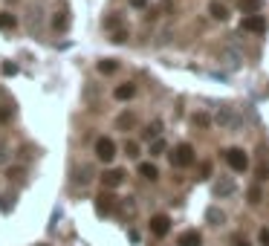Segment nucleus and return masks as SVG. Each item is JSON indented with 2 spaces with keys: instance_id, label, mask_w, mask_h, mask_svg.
<instances>
[{
  "instance_id": "nucleus-1",
  "label": "nucleus",
  "mask_w": 269,
  "mask_h": 246,
  "mask_svg": "<svg viewBox=\"0 0 269 246\" xmlns=\"http://www.w3.org/2000/svg\"><path fill=\"white\" fill-rule=\"evenodd\" d=\"M214 125H217V128H223V130H234L237 125H240V113H237L234 107L226 105V107H220V110L214 113Z\"/></svg>"
},
{
  "instance_id": "nucleus-2",
  "label": "nucleus",
  "mask_w": 269,
  "mask_h": 246,
  "mask_svg": "<svg viewBox=\"0 0 269 246\" xmlns=\"http://www.w3.org/2000/svg\"><path fill=\"white\" fill-rule=\"evenodd\" d=\"M171 165H174V168H188V165H194V148H191L188 142H180L174 151H171Z\"/></svg>"
},
{
  "instance_id": "nucleus-3",
  "label": "nucleus",
  "mask_w": 269,
  "mask_h": 246,
  "mask_svg": "<svg viewBox=\"0 0 269 246\" xmlns=\"http://www.w3.org/2000/svg\"><path fill=\"white\" fill-rule=\"evenodd\" d=\"M217 61H220V67H223V70H229V72H232V70H237V67L243 64V55H240V52H237L234 47H226V49H220Z\"/></svg>"
},
{
  "instance_id": "nucleus-4",
  "label": "nucleus",
  "mask_w": 269,
  "mask_h": 246,
  "mask_svg": "<svg viewBox=\"0 0 269 246\" xmlns=\"http://www.w3.org/2000/svg\"><path fill=\"white\" fill-rule=\"evenodd\" d=\"M240 32H255V35H260V32H266V15H246L243 24H240Z\"/></svg>"
},
{
  "instance_id": "nucleus-5",
  "label": "nucleus",
  "mask_w": 269,
  "mask_h": 246,
  "mask_svg": "<svg viewBox=\"0 0 269 246\" xmlns=\"http://www.w3.org/2000/svg\"><path fill=\"white\" fill-rule=\"evenodd\" d=\"M96 156H99L102 162H113V156H116V142L110 139V136L96 139Z\"/></svg>"
},
{
  "instance_id": "nucleus-6",
  "label": "nucleus",
  "mask_w": 269,
  "mask_h": 246,
  "mask_svg": "<svg viewBox=\"0 0 269 246\" xmlns=\"http://www.w3.org/2000/svg\"><path fill=\"white\" fill-rule=\"evenodd\" d=\"M226 162H229L232 171H246L249 168V156H246L243 148H229L226 151Z\"/></svg>"
},
{
  "instance_id": "nucleus-7",
  "label": "nucleus",
  "mask_w": 269,
  "mask_h": 246,
  "mask_svg": "<svg viewBox=\"0 0 269 246\" xmlns=\"http://www.w3.org/2000/svg\"><path fill=\"white\" fill-rule=\"evenodd\" d=\"M93 177H96L93 165H87V162L75 165V168H72V186H90V183H93Z\"/></svg>"
},
{
  "instance_id": "nucleus-8",
  "label": "nucleus",
  "mask_w": 269,
  "mask_h": 246,
  "mask_svg": "<svg viewBox=\"0 0 269 246\" xmlns=\"http://www.w3.org/2000/svg\"><path fill=\"white\" fill-rule=\"evenodd\" d=\"M151 232L156 237H165V234L171 232V217L168 214H153L151 217Z\"/></svg>"
},
{
  "instance_id": "nucleus-9",
  "label": "nucleus",
  "mask_w": 269,
  "mask_h": 246,
  "mask_svg": "<svg viewBox=\"0 0 269 246\" xmlns=\"http://www.w3.org/2000/svg\"><path fill=\"white\" fill-rule=\"evenodd\" d=\"M234 188H237V186H234L232 177H220V180L214 183V188H211V191H214V197H220V200H223V197H232Z\"/></svg>"
},
{
  "instance_id": "nucleus-10",
  "label": "nucleus",
  "mask_w": 269,
  "mask_h": 246,
  "mask_svg": "<svg viewBox=\"0 0 269 246\" xmlns=\"http://www.w3.org/2000/svg\"><path fill=\"white\" fill-rule=\"evenodd\" d=\"M122 183H125V171L122 168H110V171L102 174V186L105 188H119Z\"/></svg>"
},
{
  "instance_id": "nucleus-11",
  "label": "nucleus",
  "mask_w": 269,
  "mask_h": 246,
  "mask_svg": "<svg viewBox=\"0 0 269 246\" xmlns=\"http://www.w3.org/2000/svg\"><path fill=\"white\" fill-rule=\"evenodd\" d=\"M116 209V197H113V194H99V197H96V211H99V214H102V217H107V214H110V211Z\"/></svg>"
},
{
  "instance_id": "nucleus-12",
  "label": "nucleus",
  "mask_w": 269,
  "mask_h": 246,
  "mask_svg": "<svg viewBox=\"0 0 269 246\" xmlns=\"http://www.w3.org/2000/svg\"><path fill=\"white\" fill-rule=\"evenodd\" d=\"M200 243H203V234L197 229H188V232H183L176 237V246H200Z\"/></svg>"
},
{
  "instance_id": "nucleus-13",
  "label": "nucleus",
  "mask_w": 269,
  "mask_h": 246,
  "mask_svg": "<svg viewBox=\"0 0 269 246\" xmlns=\"http://www.w3.org/2000/svg\"><path fill=\"white\" fill-rule=\"evenodd\" d=\"M113 96H116L119 102H130V99H133V96H136V84H119L116 90H113Z\"/></svg>"
},
{
  "instance_id": "nucleus-14",
  "label": "nucleus",
  "mask_w": 269,
  "mask_h": 246,
  "mask_svg": "<svg viewBox=\"0 0 269 246\" xmlns=\"http://www.w3.org/2000/svg\"><path fill=\"white\" fill-rule=\"evenodd\" d=\"M237 6H240V12L243 15H257L260 9H263V0H240Z\"/></svg>"
},
{
  "instance_id": "nucleus-15",
  "label": "nucleus",
  "mask_w": 269,
  "mask_h": 246,
  "mask_svg": "<svg viewBox=\"0 0 269 246\" xmlns=\"http://www.w3.org/2000/svg\"><path fill=\"white\" fill-rule=\"evenodd\" d=\"M209 15L214 21H226V18H229V12H226V6H223L220 0H211L209 3Z\"/></svg>"
},
{
  "instance_id": "nucleus-16",
  "label": "nucleus",
  "mask_w": 269,
  "mask_h": 246,
  "mask_svg": "<svg viewBox=\"0 0 269 246\" xmlns=\"http://www.w3.org/2000/svg\"><path fill=\"white\" fill-rule=\"evenodd\" d=\"M67 26H70V15H67V12H55V15H52V29H55V32H67Z\"/></svg>"
},
{
  "instance_id": "nucleus-17",
  "label": "nucleus",
  "mask_w": 269,
  "mask_h": 246,
  "mask_svg": "<svg viewBox=\"0 0 269 246\" xmlns=\"http://www.w3.org/2000/svg\"><path fill=\"white\" fill-rule=\"evenodd\" d=\"M206 220H209L211 226H223V223H226V214H223L217 206H211V209H206Z\"/></svg>"
},
{
  "instance_id": "nucleus-18",
  "label": "nucleus",
  "mask_w": 269,
  "mask_h": 246,
  "mask_svg": "<svg viewBox=\"0 0 269 246\" xmlns=\"http://www.w3.org/2000/svg\"><path fill=\"white\" fill-rule=\"evenodd\" d=\"M139 174L145 177V180H151V183H153V180L159 177V168H156L153 162H142V165H139Z\"/></svg>"
},
{
  "instance_id": "nucleus-19",
  "label": "nucleus",
  "mask_w": 269,
  "mask_h": 246,
  "mask_svg": "<svg viewBox=\"0 0 269 246\" xmlns=\"http://www.w3.org/2000/svg\"><path fill=\"white\" fill-rule=\"evenodd\" d=\"M116 70H119V61H113V58L99 61V72H102V75H113Z\"/></svg>"
},
{
  "instance_id": "nucleus-20",
  "label": "nucleus",
  "mask_w": 269,
  "mask_h": 246,
  "mask_svg": "<svg viewBox=\"0 0 269 246\" xmlns=\"http://www.w3.org/2000/svg\"><path fill=\"white\" fill-rule=\"evenodd\" d=\"M133 125H136V116H133V113H122V116L116 119V128L119 130H130Z\"/></svg>"
},
{
  "instance_id": "nucleus-21",
  "label": "nucleus",
  "mask_w": 269,
  "mask_h": 246,
  "mask_svg": "<svg viewBox=\"0 0 269 246\" xmlns=\"http://www.w3.org/2000/svg\"><path fill=\"white\" fill-rule=\"evenodd\" d=\"M15 26H18V18H15L12 12H0V29L9 32V29H15Z\"/></svg>"
},
{
  "instance_id": "nucleus-22",
  "label": "nucleus",
  "mask_w": 269,
  "mask_h": 246,
  "mask_svg": "<svg viewBox=\"0 0 269 246\" xmlns=\"http://www.w3.org/2000/svg\"><path fill=\"white\" fill-rule=\"evenodd\" d=\"M38 21H41V3H32L29 6V29L32 32L38 29Z\"/></svg>"
},
{
  "instance_id": "nucleus-23",
  "label": "nucleus",
  "mask_w": 269,
  "mask_h": 246,
  "mask_svg": "<svg viewBox=\"0 0 269 246\" xmlns=\"http://www.w3.org/2000/svg\"><path fill=\"white\" fill-rule=\"evenodd\" d=\"M159 133H162V122H151L145 128V139H159Z\"/></svg>"
},
{
  "instance_id": "nucleus-24",
  "label": "nucleus",
  "mask_w": 269,
  "mask_h": 246,
  "mask_svg": "<svg viewBox=\"0 0 269 246\" xmlns=\"http://www.w3.org/2000/svg\"><path fill=\"white\" fill-rule=\"evenodd\" d=\"M165 151H168V142L165 139H153L151 142V156H162Z\"/></svg>"
},
{
  "instance_id": "nucleus-25",
  "label": "nucleus",
  "mask_w": 269,
  "mask_h": 246,
  "mask_svg": "<svg viewBox=\"0 0 269 246\" xmlns=\"http://www.w3.org/2000/svg\"><path fill=\"white\" fill-rule=\"evenodd\" d=\"M15 197H18V194H3V197H0V211H12L15 209Z\"/></svg>"
},
{
  "instance_id": "nucleus-26",
  "label": "nucleus",
  "mask_w": 269,
  "mask_h": 246,
  "mask_svg": "<svg viewBox=\"0 0 269 246\" xmlns=\"http://www.w3.org/2000/svg\"><path fill=\"white\" fill-rule=\"evenodd\" d=\"M125 153H128L130 159H136V156H139V142L128 139V142H125Z\"/></svg>"
},
{
  "instance_id": "nucleus-27",
  "label": "nucleus",
  "mask_w": 269,
  "mask_h": 246,
  "mask_svg": "<svg viewBox=\"0 0 269 246\" xmlns=\"http://www.w3.org/2000/svg\"><path fill=\"white\" fill-rule=\"evenodd\" d=\"M0 165H9V145L0 136Z\"/></svg>"
},
{
  "instance_id": "nucleus-28",
  "label": "nucleus",
  "mask_w": 269,
  "mask_h": 246,
  "mask_svg": "<svg viewBox=\"0 0 269 246\" xmlns=\"http://www.w3.org/2000/svg\"><path fill=\"white\" fill-rule=\"evenodd\" d=\"M191 122H194L197 128H209V122H211V119L206 116V113H194V119H191Z\"/></svg>"
},
{
  "instance_id": "nucleus-29",
  "label": "nucleus",
  "mask_w": 269,
  "mask_h": 246,
  "mask_svg": "<svg viewBox=\"0 0 269 246\" xmlns=\"http://www.w3.org/2000/svg\"><path fill=\"white\" fill-rule=\"evenodd\" d=\"M15 116V107L12 105H6V107H0V122H9V119Z\"/></svg>"
},
{
  "instance_id": "nucleus-30",
  "label": "nucleus",
  "mask_w": 269,
  "mask_h": 246,
  "mask_svg": "<svg viewBox=\"0 0 269 246\" xmlns=\"http://www.w3.org/2000/svg\"><path fill=\"white\" fill-rule=\"evenodd\" d=\"M110 41H113V44H125V41H128V32H125V29H119V32H113Z\"/></svg>"
},
{
  "instance_id": "nucleus-31",
  "label": "nucleus",
  "mask_w": 269,
  "mask_h": 246,
  "mask_svg": "<svg viewBox=\"0 0 269 246\" xmlns=\"http://www.w3.org/2000/svg\"><path fill=\"white\" fill-rule=\"evenodd\" d=\"M3 75H18V64L6 61V64H3Z\"/></svg>"
},
{
  "instance_id": "nucleus-32",
  "label": "nucleus",
  "mask_w": 269,
  "mask_h": 246,
  "mask_svg": "<svg viewBox=\"0 0 269 246\" xmlns=\"http://www.w3.org/2000/svg\"><path fill=\"white\" fill-rule=\"evenodd\" d=\"M257 243L269 246V229H260V232H257Z\"/></svg>"
},
{
  "instance_id": "nucleus-33",
  "label": "nucleus",
  "mask_w": 269,
  "mask_h": 246,
  "mask_svg": "<svg viewBox=\"0 0 269 246\" xmlns=\"http://www.w3.org/2000/svg\"><path fill=\"white\" fill-rule=\"evenodd\" d=\"M209 174H211V162H203L200 165V180H209Z\"/></svg>"
},
{
  "instance_id": "nucleus-34",
  "label": "nucleus",
  "mask_w": 269,
  "mask_h": 246,
  "mask_svg": "<svg viewBox=\"0 0 269 246\" xmlns=\"http://www.w3.org/2000/svg\"><path fill=\"white\" fill-rule=\"evenodd\" d=\"M6 177H9V180H21V177H24V168H9Z\"/></svg>"
},
{
  "instance_id": "nucleus-35",
  "label": "nucleus",
  "mask_w": 269,
  "mask_h": 246,
  "mask_svg": "<svg viewBox=\"0 0 269 246\" xmlns=\"http://www.w3.org/2000/svg\"><path fill=\"white\" fill-rule=\"evenodd\" d=\"M249 203H252V206L260 203V188H252V191H249Z\"/></svg>"
},
{
  "instance_id": "nucleus-36",
  "label": "nucleus",
  "mask_w": 269,
  "mask_h": 246,
  "mask_svg": "<svg viewBox=\"0 0 269 246\" xmlns=\"http://www.w3.org/2000/svg\"><path fill=\"white\" fill-rule=\"evenodd\" d=\"M128 237H130V243H139V232H136V229H130Z\"/></svg>"
},
{
  "instance_id": "nucleus-37",
  "label": "nucleus",
  "mask_w": 269,
  "mask_h": 246,
  "mask_svg": "<svg viewBox=\"0 0 269 246\" xmlns=\"http://www.w3.org/2000/svg\"><path fill=\"white\" fill-rule=\"evenodd\" d=\"M234 246H249V240L246 237H234Z\"/></svg>"
}]
</instances>
